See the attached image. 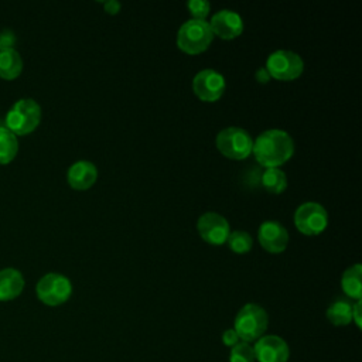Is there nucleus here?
Returning <instances> with one entry per match:
<instances>
[{"mask_svg":"<svg viewBox=\"0 0 362 362\" xmlns=\"http://www.w3.org/2000/svg\"><path fill=\"white\" fill-rule=\"evenodd\" d=\"M197 229L201 238L211 245H222L226 242L230 229L225 216L218 212H205L198 218Z\"/></svg>","mask_w":362,"mask_h":362,"instance_id":"10","label":"nucleus"},{"mask_svg":"<svg viewBox=\"0 0 362 362\" xmlns=\"http://www.w3.org/2000/svg\"><path fill=\"white\" fill-rule=\"evenodd\" d=\"M325 315L334 325H348L352 321V304L344 298H338L329 304Z\"/></svg>","mask_w":362,"mask_h":362,"instance_id":"18","label":"nucleus"},{"mask_svg":"<svg viewBox=\"0 0 362 362\" xmlns=\"http://www.w3.org/2000/svg\"><path fill=\"white\" fill-rule=\"evenodd\" d=\"M252 153L260 165L266 168L279 167L291 158L294 141L286 130L269 129L256 137Z\"/></svg>","mask_w":362,"mask_h":362,"instance_id":"1","label":"nucleus"},{"mask_svg":"<svg viewBox=\"0 0 362 362\" xmlns=\"http://www.w3.org/2000/svg\"><path fill=\"white\" fill-rule=\"evenodd\" d=\"M68 184L75 189H88L90 188L96 178H98V170L96 165L88 160H79L75 161L66 173Z\"/></svg>","mask_w":362,"mask_h":362,"instance_id":"14","label":"nucleus"},{"mask_svg":"<svg viewBox=\"0 0 362 362\" xmlns=\"http://www.w3.org/2000/svg\"><path fill=\"white\" fill-rule=\"evenodd\" d=\"M103 7H105V11L109 13V14H117L122 8V4L120 1L117 0H107L103 3Z\"/></svg>","mask_w":362,"mask_h":362,"instance_id":"26","label":"nucleus"},{"mask_svg":"<svg viewBox=\"0 0 362 362\" xmlns=\"http://www.w3.org/2000/svg\"><path fill=\"white\" fill-rule=\"evenodd\" d=\"M35 293L40 301L55 307L64 304L71 297L72 284L71 280L61 273H47L38 280Z\"/></svg>","mask_w":362,"mask_h":362,"instance_id":"7","label":"nucleus"},{"mask_svg":"<svg viewBox=\"0 0 362 362\" xmlns=\"http://www.w3.org/2000/svg\"><path fill=\"white\" fill-rule=\"evenodd\" d=\"M361 307H362V301L358 300L354 305H352V320L355 321L356 327L361 328L362 322H361Z\"/></svg>","mask_w":362,"mask_h":362,"instance_id":"27","label":"nucleus"},{"mask_svg":"<svg viewBox=\"0 0 362 362\" xmlns=\"http://www.w3.org/2000/svg\"><path fill=\"white\" fill-rule=\"evenodd\" d=\"M214 40L209 23L205 20H187L177 33V45L187 54H199L208 49Z\"/></svg>","mask_w":362,"mask_h":362,"instance_id":"4","label":"nucleus"},{"mask_svg":"<svg viewBox=\"0 0 362 362\" xmlns=\"http://www.w3.org/2000/svg\"><path fill=\"white\" fill-rule=\"evenodd\" d=\"M269 317L263 307L255 303L245 304L236 314L233 329L243 342L257 341L267 329Z\"/></svg>","mask_w":362,"mask_h":362,"instance_id":"2","label":"nucleus"},{"mask_svg":"<svg viewBox=\"0 0 362 362\" xmlns=\"http://www.w3.org/2000/svg\"><path fill=\"white\" fill-rule=\"evenodd\" d=\"M264 68L277 81H293L303 74L304 61L294 51L277 49L269 55Z\"/></svg>","mask_w":362,"mask_h":362,"instance_id":"6","label":"nucleus"},{"mask_svg":"<svg viewBox=\"0 0 362 362\" xmlns=\"http://www.w3.org/2000/svg\"><path fill=\"white\" fill-rule=\"evenodd\" d=\"M225 78L221 72L206 68L199 71L192 79V90L194 93L205 102L218 100L225 92Z\"/></svg>","mask_w":362,"mask_h":362,"instance_id":"9","label":"nucleus"},{"mask_svg":"<svg viewBox=\"0 0 362 362\" xmlns=\"http://www.w3.org/2000/svg\"><path fill=\"white\" fill-rule=\"evenodd\" d=\"M215 143L218 150L225 157L232 160L246 158L253 148V140L250 134L245 129L236 126L222 129L218 133Z\"/></svg>","mask_w":362,"mask_h":362,"instance_id":"5","label":"nucleus"},{"mask_svg":"<svg viewBox=\"0 0 362 362\" xmlns=\"http://www.w3.org/2000/svg\"><path fill=\"white\" fill-rule=\"evenodd\" d=\"M255 358L259 362H287L290 349L287 342L279 335H262L255 346Z\"/></svg>","mask_w":362,"mask_h":362,"instance_id":"11","label":"nucleus"},{"mask_svg":"<svg viewBox=\"0 0 362 362\" xmlns=\"http://www.w3.org/2000/svg\"><path fill=\"white\" fill-rule=\"evenodd\" d=\"M255 78H256V81L260 82V83H267V82L272 79L270 74L267 72V69H266L264 66L257 68V71H256V74H255Z\"/></svg>","mask_w":362,"mask_h":362,"instance_id":"28","label":"nucleus"},{"mask_svg":"<svg viewBox=\"0 0 362 362\" xmlns=\"http://www.w3.org/2000/svg\"><path fill=\"white\" fill-rule=\"evenodd\" d=\"M16 42V35L10 30H4L0 33V51L1 49H10L13 48V44Z\"/></svg>","mask_w":362,"mask_h":362,"instance_id":"24","label":"nucleus"},{"mask_svg":"<svg viewBox=\"0 0 362 362\" xmlns=\"http://www.w3.org/2000/svg\"><path fill=\"white\" fill-rule=\"evenodd\" d=\"M262 185L272 194H280L287 188V177L279 167H270L262 174Z\"/></svg>","mask_w":362,"mask_h":362,"instance_id":"19","label":"nucleus"},{"mask_svg":"<svg viewBox=\"0 0 362 362\" xmlns=\"http://www.w3.org/2000/svg\"><path fill=\"white\" fill-rule=\"evenodd\" d=\"M187 7L195 20H205V17L209 14L211 4L206 0H189L187 3Z\"/></svg>","mask_w":362,"mask_h":362,"instance_id":"23","label":"nucleus"},{"mask_svg":"<svg viewBox=\"0 0 362 362\" xmlns=\"http://www.w3.org/2000/svg\"><path fill=\"white\" fill-rule=\"evenodd\" d=\"M294 223L304 235H318L328 225L327 209L314 201L303 202L294 212Z\"/></svg>","mask_w":362,"mask_h":362,"instance_id":"8","label":"nucleus"},{"mask_svg":"<svg viewBox=\"0 0 362 362\" xmlns=\"http://www.w3.org/2000/svg\"><path fill=\"white\" fill-rule=\"evenodd\" d=\"M41 122V107L31 98H23L14 102L6 115V127L16 136L28 134L37 129Z\"/></svg>","mask_w":362,"mask_h":362,"instance_id":"3","label":"nucleus"},{"mask_svg":"<svg viewBox=\"0 0 362 362\" xmlns=\"http://www.w3.org/2000/svg\"><path fill=\"white\" fill-rule=\"evenodd\" d=\"M255 351L249 342H238L232 346L229 354V362H255Z\"/></svg>","mask_w":362,"mask_h":362,"instance_id":"22","label":"nucleus"},{"mask_svg":"<svg viewBox=\"0 0 362 362\" xmlns=\"http://www.w3.org/2000/svg\"><path fill=\"white\" fill-rule=\"evenodd\" d=\"M209 27L214 35H218L223 40H232L242 34L243 31V20L233 10H219L216 11L209 21Z\"/></svg>","mask_w":362,"mask_h":362,"instance_id":"12","label":"nucleus"},{"mask_svg":"<svg viewBox=\"0 0 362 362\" xmlns=\"http://www.w3.org/2000/svg\"><path fill=\"white\" fill-rule=\"evenodd\" d=\"M23 71V59L20 54L14 49L0 51V78L11 81L16 79Z\"/></svg>","mask_w":362,"mask_h":362,"instance_id":"16","label":"nucleus"},{"mask_svg":"<svg viewBox=\"0 0 362 362\" xmlns=\"http://www.w3.org/2000/svg\"><path fill=\"white\" fill-rule=\"evenodd\" d=\"M257 239L264 250L280 253L288 243V232L277 221H264L257 230Z\"/></svg>","mask_w":362,"mask_h":362,"instance_id":"13","label":"nucleus"},{"mask_svg":"<svg viewBox=\"0 0 362 362\" xmlns=\"http://www.w3.org/2000/svg\"><path fill=\"white\" fill-rule=\"evenodd\" d=\"M222 342H223V345L230 346V348L239 342V337H238V334L235 332L233 328L223 331V334H222Z\"/></svg>","mask_w":362,"mask_h":362,"instance_id":"25","label":"nucleus"},{"mask_svg":"<svg viewBox=\"0 0 362 362\" xmlns=\"http://www.w3.org/2000/svg\"><path fill=\"white\" fill-rule=\"evenodd\" d=\"M24 288V277L20 270L6 267L0 270V301L14 300Z\"/></svg>","mask_w":362,"mask_h":362,"instance_id":"15","label":"nucleus"},{"mask_svg":"<svg viewBox=\"0 0 362 362\" xmlns=\"http://www.w3.org/2000/svg\"><path fill=\"white\" fill-rule=\"evenodd\" d=\"M341 286L344 293L355 298L356 301L362 297V266L359 263L348 267L341 279Z\"/></svg>","mask_w":362,"mask_h":362,"instance_id":"17","label":"nucleus"},{"mask_svg":"<svg viewBox=\"0 0 362 362\" xmlns=\"http://www.w3.org/2000/svg\"><path fill=\"white\" fill-rule=\"evenodd\" d=\"M18 151V140L6 126H0V164L10 163Z\"/></svg>","mask_w":362,"mask_h":362,"instance_id":"20","label":"nucleus"},{"mask_svg":"<svg viewBox=\"0 0 362 362\" xmlns=\"http://www.w3.org/2000/svg\"><path fill=\"white\" fill-rule=\"evenodd\" d=\"M229 247L235 252V253H246L252 249L253 245V239L252 236L245 232V230H233L229 233L228 239H226Z\"/></svg>","mask_w":362,"mask_h":362,"instance_id":"21","label":"nucleus"}]
</instances>
